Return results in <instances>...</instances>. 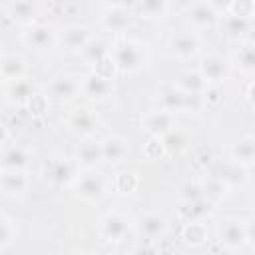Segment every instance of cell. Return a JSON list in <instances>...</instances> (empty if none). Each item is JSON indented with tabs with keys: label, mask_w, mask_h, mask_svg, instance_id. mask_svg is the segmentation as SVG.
Returning <instances> with one entry per match:
<instances>
[{
	"label": "cell",
	"mask_w": 255,
	"mask_h": 255,
	"mask_svg": "<svg viewBox=\"0 0 255 255\" xmlns=\"http://www.w3.org/2000/svg\"><path fill=\"white\" fill-rule=\"evenodd\" d=\"M221 26L227 38L243 42L245 36L251 32V18L245 16H237V14H225V18H221Z\"/></svg>",
	"instance_id": "22"
},
{
	"label": "cell",
	"mask_w": 255,
	"mask_h": 255,
	"mask_svg": "<svg viewBox=\"0 0 255 255\" xmlns=\"http://www.w3.org/2000/svg\"><path fill=\"white\" fill-rule=\"evenodd\" d=\"M217 239L219 243L229 249V251H237L241 247H245L249 243L247 239V227H245V219H225L219 229H217Z\"/></svg>",
	"instance_id": "2"
},
{
	"label": "cell",
	"mask_w": 255,
	"mask_h": 255,
	"mask_svg": "<svg viewBox=\"0 0 255 255\" xmlns=\"http://www.w3.org/2000/svg\"><path fill=\"white\" fill-rule=\"evenodd\" d=\"M6 102L12 104V106H18V108H26L32 98L36 96V88L30 80L22 78V80H16V82H10L6 86Z\"/></svg>",
	"instance_id": "16"
},
{
	"label": "cell",
	"mask_w": 255,
	"mask_h": 255,
	"mask_svg": "<svg viewBox=\"0 0 255 255\" xmlns=\"http://www.w3.org/2000/svg\"><path fill=\"white\" fill-rule=\"evenodd\" d=\"M221 18L223 16H221L217 4H213V2H197L189 8V22L199 30L217 26L221 22Z\"/></svg>",
	"instance_id": "11"
},
{
	"label": "cell",
	"mask_w": 255,
	"mask_h": 255,
	"mask_svg": "<svg viewBox=\"0 0 255 255\" xmlns=\"http://www.w3.org/2000/svg\"><path fill=\"white\" fill-rule=\"evenodd\" d=\"M102 147V159L108 163H120L128 157V141L122 135H108L106 139L100 141Z\"/></svg>",
	"instance_id": "19"
},
{
	"label": "cell",
	"mask_w": 255,
	"mask_h": 255,
	"mask_svg": "<svg viewBox=\"0 0 255 255\" xmlns=\"http://www.w3.org/2000/svg\"><path fill=\"white\" fill-rule=\"evenodd\" d=\"M201 185H203V197H205V199H209L211 203H215V201L223 199V197L229 193V185H225V183H223V181H219L217 177H211V179L203 181Z\"/></svg>",
	"instance_id": "34"
},
{
	"label": "cell",
	"mask_w": 255,
	"mask_h": 255,
	"mask_svg": "<svg viewBox=\"0 0 255 255\" xmlns=\"http://www.w3.org/2000/svg\"><path fill=\"white\" fill-rule=\"evenodd\" d=\"M143 126L145 129L151 133V137L161 139L167 131L173 129V114L163 112V110H155L143 116Z\"/></svg>",
	"instance_id": "17"
},
{
	"label": "cell",
	"mask_w": 255,
	"mask_h": 255,
	"mask_svg": "<svg viewBox=\"0 0 255 255\" xmlns=\"http://www.w3.org/2000/svg\"><path fill=\"white\" fill-rule=\"evenodd\" d=\"M135 229L145 239H157L163 237L167 231V219L161 213H145L135 219Z\"/></svg>",
	"instance_id": "15"
},
{
	"label": "cell",
	"mask_w": 255,
	"mask_h": 255,
	"mask_svg": "<svg viewBox=\"0 0 255 255\" xmlns=\"http://www.w3.org/2000/svg\"><path fill=\"white\" fill-rule=\"evenodd\" d=\"M255 161V139L251 135L241 137L239 141L233 143L231 147V163L241 165V167H251Z\"/></svg>",
	"instance_id": "23"
},
{
	"label": "cell",
	"mask_w": 255,
	"mask_h": 255,
	"mask_svg": "<svg viewBox=\"0 0 255 255\" xmlns=\"http://www.w3.org/2000/svg\"><path fill=\"white\" fill-rule=\"evenodd\" d=\"M131 229V221L128 215L110 211L100 219V235L110 243H120Z\"/></svg>",
	"instance_id": "3"
},
{
	"label": "cell",
	"mask_w": 255,
	"mask_h": 255,
	"mask_svg": "<svg viewBox=\"0 0 255 255\" xmlns=\"http://www.w3.org/2000/svg\"><path fill=\"white\" fill-rule=\"evenodd\" d=\"M6 10L14 20L24 22V24H34L38 16V6L34 2H10Z\"/></svg>",
	"instance_id": "30"
},
{
	"label": "cell",
	"mask_w": 255,
	"mask_h": 255,
	"mask_svg": "<svg viewBox=\"0 0 255 255\" xmlns=\"http://www.w3.org/2000/svg\"><path fill=\"white\" fill-rule=\"evenodd\" d=\"M114 92V84L110 78H104L100 74H96L94 70L90 74H86L82 80H80V94L86 96L88 100H94V102H104L112 96Z\"/></svg>",
	"instance_id": "6"
},
{
	"label": "cell",
	"mask_w": 255,
	"mask_h": 255,
	"mask_svg": "<svg viewBox=\"0 0 255 255\" xmlns=\"http://www.w3.org/2000/svg\"><path fill=\"white\" fill-rule=\"evenodd\" d=\"M30 165V151L22 145H8L0 151V169L2 171H26Z\"/></svg>",
	"instance_id": "13"
},
{
	"label": "cell",
	"mask_w": 255,
	"mask_h": 255,
	"mask_svg": "<svg viewBox=\"0 0 255 255\" xmlns=\"http://www.w3.org/2000/svg\"><path fill=\"white\" fill-rule=\"evenodd\" d=\"M102 161V147H100V141H94V139H86L84 143L78 145L76 149V165L78 167H84V169H94L98 163Z\"/></svg>",
	"instance_id": "21"
},
{
	"label": "cell",
	"mask_w": 255,
	"mask_h": 255,
	"mask_svg": "<svg viewBox=\"0 0 255 255\" xmlns=\"http://www.w3.org/2000/svg\"><path fill=\"white\" fill-rule=\"evenodd\" d=\"M211 213H213V203L205 197L197 199V201L181 203V207H179V219L183 223H201Z\"/></svg>",
	"instance_id": "20"
},
{
	"label": "cell",
	"mask_w": 255,
	"mask_h": 255,
	"mask_svg": "<svg viewBox=\"0 0 255 255\" xmlns=\"http://www.w3.org/2000/svg\"><path fill=\"white\" fill-rule=\"evenodd\" d=\"M159 110L163 112H169V114H175V112H183V106H185V94L179 92L175 86L171 88H165L159 96Z\"/></svg>",
	"instance_id": "29"
},
{
	"label": "cell",
	"mask_w": 255,
	"mask_h": 255,
	"mask_svg": "<svg viewBox=\"0 0 255 255\" xmlns=\"http://www.w3.org/2000/svg\"><path fill=\"white\" fill-rule=\"evenodd\" d=\"M181 237L185 239V243L199 245V243H203L207 239L205 225L203 223H185L183 225V231H181Z\"/></svg>",
	"instance_id": "36"
},
{
	"label": "cell",
	"mask_w": 255,
	"mask_h": 255,
	"mask_svg": "<svg viewBox=\"0 0 255 255\" xmlns=\"http://www.w3.org/2000/svg\"><path fill=\"white\" fill-rule=\"evenodd\" d=\"M251 94H253V82L247 84V92H245V98H247L249 104H253V96H251Z\"/></svg>",
	"instance_id": "40"
},
{
	"label": "cell",
	"mask_w": 255,
	"mask_h": 255,
	"mask_svg": "<svg viewBox=\"0 0 255 255\" xmlns=\"http://www.w3.org/2000/svg\"><path fill=\"white\" fill-rule=\"evenodd\" d=\"M110 60L116 70H120L124 74H135L147 62V46L139 40L124 38L110 52Z\"/></svg>",
	"instance_id": "1"
},
{
	"label": "cell",
	"mask_w": 255,
	"mask_h": 255,
	"mask_svg": "<svg viewBox=\"0 0 255 255\" xmlns=\"http://www.w3.org/2000/svg\"><path fill=\"white\" fill-rule=\"evenodd\" d=\"M177 199H179V203H189V201L203 199L201 181H185V183H181V187L177 189Z\"/></svg>",
	"instance_id": "35"
},
{
	"label": "cell",
	"mask_w": 255,
	"mask_h": 255,
	"mask_svg": "<svg viewBox=\"0 0 255 255\" xmlns=\"http://www.w3.org/2000/svg\"><path fill=\"white\" fill-rule=\"evenodd\" d=\"M80 54H82V58L90 66H98L100 62H104L106 58H110V48H108V44L102 38H94L92 36V40L82 48Z\"/></svg>",
	"instance_id": "27"
},
{
	"label": "cell",
	"mask_w": 255,
	"mask_h": 255,
	"mask_svg": "<svg viewBox=\"0 0 255 255\" xmlns=\"http://www.w3.org/2000/svg\"><path fill=\"white\" fill-rule=\"evenodd\" d=\"M133 12H137L139 16L145 18H163L167 12V2L163 0H145V2H137L131 6Z\"/></svg>",
	"instance_id": "33"
},
{
	"label": "cell",
	"mask_w": 255,
	"mask_h": 255,
	"mask_svg": "<svg viewBox=\"0 0 255 255\" xmlns=\"http://www.w3.org/2000/svg\"><path fill=\"white\" fill-rule=\"evenodd\" d=\"M133 10L128 4H108L102 12V26L110 32H124L129 28Z\"/></svg>",
	"instance_id": "8"
},
{
	"label": "cell",
	"mask_w": 255,
	"mask_h": 255,
	"mask_svg": "<svg viewBox=\"0 0 255 255\" xmlns=\"http://www.w3.org/2000/svg\"><path fill=\"white\" fill-rule=\"evenodd\" d=\"M76 255H92V253H76Z\"/></svg>",
	"instance_id": "41"
},
{
	"label": "cell",
	"mask_w": 255,
	"mask_h": 255,
	"mask_svg": "<svg viewBox=\"0 0 255 255\" xmlns=\"http://www.w3.org/2000/svg\"><path fill=\"white\" fill-rule=\"evenodd\" d=\"M229 68H231L229 60L223 58L221 54H207V56H203V58L199 60L197 72L201 74V78H203V80L207 82V86H209V84H219V82L227 80Z\"/></svg>",
	"instance_id": "5"
},
{
	"label": "cell",
	"mask_w": 255,
	"mask_h": 255,
	"mask_svg": "<svg viewBox=\"0 0 255 255\" xmlns=\"http://www.w3.org/2000/svg\"><path fill=\"white\" fill-rule=\"evenodd\" d=\"M50 94L60 102H70L80 94V80L70 74L56 76L50 84Z\"/></svg>",
	"instance_id": "18"
},
{
	"label": "cell",
	"mask_w": 255,
	"mask_h": 255,
	"mask_svg": "<svg viewBox=\"0 0 255 255\" xmlns=\"http://www.w3.org/2000/svg\"><path fill=\"white\" fill-rule=\"evenodd\" d=\"M30 179L26 171H2L0 173V189L6 195H24L28 191Z\"/></svg>",
	"instance_id": "24"
},
{
	"label": "cell",
	"mask_w": 255,
	"mask_h": 255,
	"mask_svg": "<svg viewBox=\"0 0 255 255\" xmlns=\"http://www.w3.org/2000/svg\"><path fill=\"white\" fill-rule=\"evenodd\" d=\"M74 185H76L78 197H82L84 201H90V203H98L106 195V181H104V177L98 171H92V169L88 173H84V175H78Z\"/></svg>",
	"instance_id": "4"
},
{
	"label": "cell",
	"mask_w": 255,
	"mask_h": 255,
	"mask_svg": "<svg viewBox=\"0 0 255 255\" xmlns=\"http://www.w3.org/2000/svg\"><path fill=\"white\" fill-rule=\"evenodd\" d=\"M137 187V175L133 171H122L116 177V189L120 193H129Z\"/></svg>",
	"instance_id": "37"
},
{
	"label": "cell",
	"mask_w": 255,
	"mask_h": 255,
	"mask_svg": "<svg viewBox=\"0 0 255 255\" xmlns=\"http://www.w3.org/2000/svg\"><path fill=\"white\" fill-rule=\"evenodd\" d=\"M76 161H70L68 157H52L48 163H46V177L50 183L54 185H70L78 179V173H76Z\"/></svg>",
	"instance_id": "7"
},
{
	"label": "cell",
	"mask_w": 255,
	"mask_h": 255,
	"mask_svg": "<svg viewBox=\"0 0 255 255\" xmlns=\"http://www.w3.org/2000/svg\"><path fill=\"white\" fill-rule=\"evenodd\" d=\"M175 88L183 94H203L207 90V82L201 78V74L197 70H187V72L179 74Z\"/></svg>",
	"instance_id": "26"
},
{
	"label": "cell",
	"mask_w": 255,
	"mask_h": 255,
	"mask_svg": "<svg viewBox=\"0 0 255 255\" xmlns=\"http://www.w3.org/2000/svg\"><path fill=\"white\" fill-rule=\"evenodd\" d=\"M92 40V32L88 26H80V24H72L68 28H64L62 36H60V42L64 46L66 52H72V54H80L82 48Z\"/></svg>",
	"instance_id": "14"
},
{
	"label": "cell",
	"mask_w": 255,
	"mask_h": 255,
	"mask_svg": "<svg viewBox=\"0 0 255 255\" xmlns=\"http://www.w3.org/2000/svg\"><path fill=\"white\" fill-rule=\"evenodd\" d=\"M233 64L243 74H253L255 72V50H253L251 42H239V48L235 52Z\"/></svg>",
	"instance_id": "28"
},
{
	"label": "cell",
	"mask_w": 255,
	"mask_h": 255,
	"mask_svg": "<svg viewBox=\"0 0 255 255\" xmlns=\"http://www.w3.org/2000/svg\"><path fill=\"white\" fill-rule=\"evenodd\" d=\"M161 147H163V153H167V155H179L185 147H187V137H185V133L183 131H179V129H171V131H167L161 139Z\"/></svg>",
	"instance_id": "31"
},
{
	"label": "cell",
	"mask_w": 255,
	"mask_h": 255,
	"mask_svg": "<svg viewBox=\"0 0 255 255\" xmlns=\"http://www.w3.org/2000/svg\"><path fill=\"white\" fill-rule=\"evenodd\" d=\"M24 42L28 46H32L34 50H50L58 42V36H56V32L48 24L34 22V24H28L26 26V30H24Z\"/></svg>",
	"instance_id": "10"
},
{
	"label": "cell",
	"mask_w": 255,
	"mask_h": 255,
	"mask_svg": "<svg viewBox=\"0 0 255 255\" xmlns=\"http://www.w3.org/2000/svg\"><path fill=\"white\" fill-rule=\"evenodd\" d=\"M128 255H159V251H157L151 243H147V241H145V243H137V245H135Z\"/></svg>",
	"instance_id": "39"
},
{
	"label": "cell",
	"mask_w": 255,
	"mask_h": 255,
	"mask_svg": "<svg viewBox=\"0 0 255 255\" xmlns=\"http://www.w3.org/2000/svg\"><path fill=\"white\" fill-rule=\"evenodd\" d=\"M12 239H14V225L8 217L0 215V249L8 247L12 243Z\"/></svg>",
	"instance_id": "38"
},
{
	"label": "cell",
	"mask_w": 255,
	"mask_h": 255,
	"mask_svg": "<svg viewBox=\"0 0 255 255\" xmlns=\"http://www.w3.org/2000/svg\"><path fill=\"white\" fill-rule=\"evenodd\" d=\"M108 255H122V253H108Z\"/></svg>",
	"instance_id": "42"
},
{
	"label": "cell",
	"mask_w": 255,
	"mask_h": 255,
	"mask_svg": "<svg viewBox=\"0 0 255 255\" xmlns=\"http://www.w3.org/2000/svg\"><path fill=\"white\" fill-rule=\"evenodd\" d=\"M0 82H2V78H0Z\"/></svg>",
	"instance_id": "43"
},
{
	"label": "cell",
	"mask_w": 255,
	"mask_h": 255,
	"mask_svg": "<svg viewBox=\"0 0 255 255\" xmlns=\"http://www.w3.org/2000/svg\"><path fill=\"white\" fill-rule=\"evenodd\" d=\"M26 74V62L22 56L18 54H4L0 58V78L6 80L8 84L10 82H16V80H22Z\"/></svg>",
	"instance_id": "25"
},
{
	"label": "cell",
	"mask_w": 255,
	"mask_h": 255,
	"mask_svg": "<svg viewBox=\"0 0 255 255\" xmlns=\"http://www.w3.org/2000/svg\"><path fill=\"white\" fill-rule=\"evenodd\" d=\"M66 124H68V128H70V131H74L76 135L86 137V139L92 137V135L98 131V128H100L98 116H96L92 110H88V108L74 110V112L68 116Z\"/></svg>",
	"instance_id": "9"
},
{
	"label": "cell",
	"mask_w": 255,
	"mask_h": 255,
	"mask_svg": "<svg viewBox=\"0 0 255 255\" xmlns=\"http://www.w3.org/2000/svg\"><path fill=\"white\" fill-rule=\"evenodd\" d=\"M245 167H241V165H235V163H225V165H221L219 169H217V173L213 175V177H217L219 181H223L225 185H237V183H243L245 179H247V175H245Z\"/></svg>",
	"instance_id": "32"
},
{
	"label": "cell",
	"mask_w": 255,
	"mask_h": 255,
	"mask_svg": "<svg viewBox=\"0 0 255 255\" xmlns=\"http://www.w3.org/2000/svg\"><path fill=\"white\" fill-rule=\"evenodd\" d=\"M169 48L179 60H191L197 56L201 44L193 32H177L169 38Z\"/></svg>",
	"instance_id": "12"
}]
</instances>
